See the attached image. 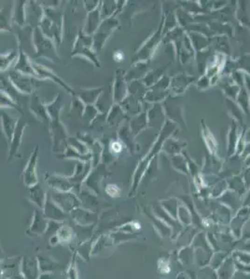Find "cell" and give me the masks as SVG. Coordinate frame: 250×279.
<instances>
[{"label":"cell","mask_w":250,"mask_h":279,"mask_svg":"<svg viewBox=\"0 0 250 279\" xmlns=\"http://www.w3.org/2000/svg\"><path fill=\"white\" fill-rule=\"evenodd\" d=\"M192 244L194 251L195 263L201 268L210 265L215 251L208 241L207 235L204 232L198 233Z\"/></svg>","instance_id":"cell-1"},{"label":"cell","mask_w":250,"mask_h":279,"mask_svg":"<svg viewBox=\"0 0 250 279\" xmlns=\"http://www.w3.org/2000/svg\"><path fill=\"white\" fill-rule=\"evenodd\" d=\"M250 209L244 206L232 218L229 228L236 240H240L243 237L245 225L250 221Z\"/></svg>","instance_id":"cell-2"},{"label":"cell","mask_w":250,"mask_h":279,"mask_svg":"<svg viewBox=\"0 0 250 279\" xmlns=\"http://www.w3.org/2000/svg\"><path fill=\"white\" fill-rule=\"evenodd\" d=\"M117 25H118V21L113 18L107 19L103 21L93 37V49L101 50V48L103 47L107 37L111 35V33L114 31Z\"/></svg>","instance_id":"cell-3"},{"label":"cell","mask_w":250,"mask_h":279,"mask_svg":"<svg viewBox=\"0 0 250 279\" xmlns=\"http://www.w3.org/2000/svg\"><path fill=\"white\" fill-rule=\"evenodd\" d=\"M34 41L36 45V56L37 57H49L52 58L54 61V45L51 43L50 40L46 38L43 35L42 31H40L38 28H36L34 32Z\"/></svg>","instance_id":"cell-4"},{"label":"cell","mask_w":250,"mask_h":279,"mask_svg":"<svg viewBox=\"0 0 250 279\" xmlns=\"http://www.w3.org/2000/svg\"><path fill=\"white\" fill-rule=\"evenodd\" d=\"M233 216V211L228 207L220 202L219 205H217L214 209H212V214L210 217L216 224L222 226H229Z\"/></svg>","instance_id":"cell-5"},{"label":"cell","mask_w":250,"mask_h":279,"mask_svg":"<svg viewBox=\"0 0 250 279\" xmlns=\"http://www.w3.org/2000/svg\"><path fill=\"white\" fill-rule=\"evenodd\" d=\"M242 197L243 196H241L239 194L228 189L220 198H218V200H219V202L228 207L235 215L236 212L243 207Z\"/></svg>","instance_id":"cell-6"},{"label":"cell","mask_w":250,"mask_h":279,"mask_svg":"<svg viewBox=\"0 0 250 279\" xmlns=\"http://www.w3.org/2000/svg\"><path fill=\"white\" fill-rule=\"evenodd\" d=\"M37 151H38V147H36L35 149L34 153L31 155L28 163H27L26 167H24V170H23V181L27 186H30V187L35 186L37 183V177H36V172Z\"/></svg>","instance_id":"cell-7"},{"label":"cell","mask_w":250,"mask_h":279,"mask_svg":"<svg viewBox=\"0 0 250 279\" xmlns=\"http://www.w3.org/2000/svg\"><path fill=\"white\" fill-rule=\"evenodd\" d=\"M10 80L15 87L22 93H31L35 89V80L30 77H23L17 72L10 73Z\"/></svg>","instance_id":"cell-8"},{"label":"cell","mask_w":250,"mask_h":279,"mask_svg":"<svg viewBox=\"0 0 250 279\" xmlns=\"http://www.w3.org/2000/svg\"><path fill=\"white\" fill-rule=\"evenodd\" d=\"M53 200L57 203L60 208L64 210V212H68L73 209H75L79 204L78 198L71 193H60V194H53Z\"/></svg>","instance_id":"cell-9"},{"label":"cell","mask_w":250,"mask_h":279,"mask_svg":"<svg viewBox=\"0 0 250 279\" xmlns=\"http://www.w3.org/2000/svg\"><path fill=\"white\" fill-rule=\"evenodd\" d=\"M38 260L33 258L23 259L21 265V272L24 279H38L39 278Z\"/></svg>","instance_id":"cell-10"},{"label":"cell","mask_w":250,"mask_h":279,"mask_svg":"<svg viewBox=\"0 0 250 279\" xmlns=\"http://www.w3.org/2000/svg\"><path fill=\"white\" fill-rule=\"evenodd\" d=\"M92 39L89 38L86 35H82L81 34L79 35V39L76 43V48H75V52H73V54H80V55H84L88 58H90L93 62L98 63V62L95 60V57L93 53V51L91 50L92 47Z\"/></svg>","instance_id":"cell-11"},{"label":"cell","mask_w":250,"mask_h":279,"mask_svg":"<svg viewBox=\"0 0 250 279\" xmlns=\"http://www.w3.org/2000/svg\"><path fill=\"white\" fill-rule=\"evenodd\" d=\"M219 279H232L236 272V261L231 254L217 270Z\"/></svg>","instance_id":"cell-12"},{"label":"cell","mask_w":250,"mask_h":279,"mask_svg":"<svg viewBox=\"0 0 250 279\" xmlns=\"http://www.w3.org/2000/svg\"><path fill=\"white\" fill-rule=\"evenodd\" d=\"M45 215L50 220L61 221L64 219V211L49 198L45 203Z\"/></svg>","instance_id":"cell-13"},{"label":"cell","mask_w":250,"mask_h":279,"mask_svg":"<svg viewBox=\"0 0 250 279\" xmlns=\"http://www.w3.org/2000/svg\"><path fill=\"white\" fill-rule=\"evenodd\" d=\"M227 183H228L229 190L236 192L241 196H244V195L247 194L249 191V189L246 185V182L244 181L243 176H240V175L233 176L227 180Z\"/></svg>","instance_id":"cell-14"},{"label":"cell","mask_w":250,"mask_h":279,"mask_svg":"<svg viewBox=\"0 0 250 279\" xmlns=\"http://www.w3.org/2000/svg\"><path fill=\"white\" fill-rule=\"evenodd\" d=\"M15 70L18 71V72H21L23 74L32 75V76H35V77H39L37 72H36V70L33 68L32 64L29 63L27 57L22 51L20 52V57H19L18 63L16 64V66H15Z\"/></svg>","instance_id":"cell-15"},{"label":"cell","mask_w":250,"mask_h":279,"mask_svg":"<svg viewBox=\"0 0 250 279\" xmlns=\"http://www.w3.org/2000/svg\"><path fill=\"white\" fill-rule=\"evenodd\" d=\"M193 82L192 77H187L184 75H179L178 77H175L172 81V90L176 93H181L186 90L187 87Z\"/></svg>","instance_id":"cell-16"},{"label":"cell","mask_w":250,"mask_h":279,"mask_svg":"<svg viewBox=\"0 0 250 279\" xmlns=\"http://www.w3.org/2000/svg\"><path fill=\"white\" fill-rule=\"evenodd\" d=\"M47 228H48V222L37 211H36L30 230L33 234L38 235V234H43L47 230Z\"/></svg>","instance_id":"cell-17"},{"label":"cell","mask_w":250,"mask_h":279,"mask_svg":"<svg viewBox=\"0 0 250 279\" xmlns=\"http://www.w3.org/2000/svg\"><path fill=\"white\" fill-rule=\"evenodd\" d=\"M99 11H100V9H99V7H97L95 10L92 11L89 15L85 29L87 35L92 34L97 29V25L99 23V18H100V12Z\"/></svg>","instance_id":"cell-18"},{"label":"cell","mask_w":250,"mask_h":279,"mask_svg":"<svg viewBox=\"0 0 250 279\" xmlns=\"http://www.w3.org/2000/svg\"><path fill=\"white\" fill-rule=\"evenodd\" d=\"M24 127H25V124L23 122L20 121L18 124H17V127L15 129L14 132V138L12 140V143H11V148H10V157L14 154L18 148L20 146V143H21V137L22 136V133H23V130H24Z\"/></svg>","instance_id":"cell-19"},{"label":"cell","mask_w":250,"mask_h":279,"mask_svg":"<svg viewBox=\"0 0 250 279\" xmlns=\"http://www.w3.org/2000/svg\"><path fill=\"white\" fill-rule=\"evenodd\" d=\"M126 94L125 91V83L123 80V77L117 74V79L115 82L114 86V99L116 102H122V99L124 98Z\"/></svg>","instance_id":"cell-20"},{"label":"cell","mask_w":250,"mask_h":279,"mask_svg":"<svg viewBox=\"0 0 250 279\" xmlns=\"http://www.w3.org/2000/svg\"><path fill=\"white\" fill-rule=\"evenodd\" d=\"M49 183L53 187V188L62 191V192H65L68 191L69 189L72 188V182H70L67 180H65L62 177H51L49 180Z\"/></svg>","instance_id":"cell-21"},{"label":"cell","mask_w":250,"mask_h":279,"mask_svg":"<svg viewBox=\"0 0 250 279\" xmlns=\"http://www.w3.org/2000/svg\"><path fill=\"white\" fill-rule=\"evenodd\" d=\"M45 196H46V194L45 192L43 191L42 188L40 185H35L31 188V197H32V200L33 202L36 203V205L40 208V209H43L44 208V203H46L45 201Z\"/></svg>","instance_id":"cell-22"},{"label":"cell","mask_w":250,"mask_h":279,"mask_svg":"<svg viewBox=\"0 0 250 279\" xmlns=\"http://www.w3.org/2000/svg\"><path fill=\"white\" fill-rule=\"evenodd\" d=\"M38 265H39V269L41 272L47 273L51 272L53 270H55L58 267V264L53 261L52 259L47 256V257H38Z\"/></svg>","instance_id":"cell-23"},{"label":"cell","mask_w":250,"mask_h":279,"mask_svg":"<svg viewBox=\"0 0 250 279\" xmlns=\"http://www.w3.org/2000/svg\"><path fill=\"white\" fill-rule=\"evenodd\" d=\"M17 120L8 117L5 113H3V126H4V132L7 136V139H11L13 132L17 127Z\"/></svg>","instance_id":"cell-24"},{"label":"cell","mask_w":250,"mask_h":279,"mask_svg":"<svg viewBox=\"0 0 250 279\" xmlns=\"http://www.w3.org/2000/svg\"><path fill=\"white\" fill-rule=\"evenodd\" d=\"M233 252H226V251H215L212 260L210 262V266L213 267L215 270H218L225 260L229 257Z\"/></svg>","instance_id":"cell-25"},{"label":"cell","mask_w":250,"mask_h":279,"mask_svg":"<svg viewBox=\"0 0 250 279\" xmlns=\"http://www.w3.org/2000/svg\"><path fill=\"white\" fill-rule=\"evenodd\" d=\"M197 279H219L218 272L210 265L202 267L197 274Z\"/></svg>","instance_id":"cell-26"},{"label":"cell","mask_w":250,"mask_h":279,"mask_svg":"<svg viewBox=\"0 0 250 279\" xmlns=\"http://www.w3.org/2000/svg\"><path fill=\"white\" fill-rule=\"evenodd\" d=\"M232 255L236 261L242 263L244 265H250V253L249 252L236 250V251H233Z\"/></svg>","instance_id":"cell-27"},{"label":"cell","mask_w":250,"mask_h":279,"mask_svg":"<svg viewBox=\"0 0 250 279\" xmlns=\"http://www.w3.org/2000/svg\"><path fill=\"white\" fill-rule=\"evenodd\" d=\"M178 214H179V218H180V221L182 222L183 224L189 225V224H191L192 222H193V216L190 213V210L187 209V208H184V207L179 208V213Z\"/></svg>","instance_id":"cell-28"},{"label":"cell","mask_w":250,"mask_h":279,"mask_svg":"<svg viewBox=\"0 0 250 279\" xmlns=\"http://www.w3.org/2000/svg\"><path fill=\"white\" fill-rule=\"evenodd\" d=\"M236 140H237V128L236 124L233 125L231 133L229 134V154H232L235 152L236 146Z\"/></svg>","instance_id":"cell-29"},{"label":"cell","mask_w":250,"mask_h":279,"mask_svg":"<svg viewBox=\"0 0 250 279\" xmlns=\"http://www.w3.org/2000/svg\"><path fill=\"white\" fill-rule=\"evenodd\" d=\"M16 54L15 52H8L7 54H3L1 55V70L7 69V66L12 63V61L14 60Z\"/></svg>","instance_id":"cell-30"},{"label":"cell","mask_w":250,"mask_h":279,"mask_svg":"<svg viewBox=\"0 0 250 279\" xmlns=\"http://www.w3.org/2000/svg\"><path fill=\"white\" fill-rule=\"evenodd\" d=\"M239 241H242V242L238 243V241H237L235 251L237 250V251H246V252L250 253V238H242Z\"/></svg>","instance_id":"cell-31"},{"label":"cell","mask_w":250,"mask_h":279,"mask_svg":"<svg viewBox=\"0 0 250 279\" xmlns=\"http://www.w3.org/2000/svg\"><path fill=\"white\" fill-rule=\"evenodd\" d=\"M66 275H67V279H79V278H78V270H77L76 263H75V258L72 259L71 264L68 267Z\"/></svg>","instance_id":"cell-32"},{"label":"cell","mask_w":250,"mask_h":279,"mask_svg":"<svg viewBox=\"0 0 250 279\" xmlns=\"http://www.w3.org/2000/svg\"><path fill=\"white\" fill-rule=\"evenodd\" d=\"M70 237H71L70 232L66 228H61L58 233L57 238H59L60 241H63V242L68 241L70 239Z\"/></svg>","instance_id":"cell-33"},{"label":"cell","mask_w":250,"mask_h":279,"mask_svg":"<svg viewBox=\"0 0 250 279\" xmlns=\"http://www.w3.org/2000/svg\"><path fill=\"white\" fill-rule=\"evenodd\" d=\"M235 261H236V270L237 271L250 274V265H244L242 263L236 261V259H235Z\"/></svg>","instance_id":"cell-34"},{"label":"cell","mask_w":250,"mask_h":279,"mask_svg":"<svg viewBox=\"0 0 250 279\" xmlns=\"http://www.w3.org/2000/svg\"><path fill=\"white\" fill-rule=\"evenodd\" d=\"M232 279H250V274L236 270V274H235V276L233 277Z\"/></svg>","instance_id":"cell-35"},{"label":"cell","mask_w":250,"mask_h":279,"mask_svg":"<svg viewBox=\"0 0 250 279\" xmlns=\"http://www.w3.org/2000/svg\"><path fill=\"white\" fill-rule=\"evenodd\" d=\"M243 179L245 182H246V185L248 189L250 190V167L247 168V170L244 172Z\"/></svg>","instance_id":"cell-36"},{"label":"cell","mask_w":250,"mask_h":279,"mask_svg":"<svg viewBox=\"0 0 250 279\" xmlns=\"http://www.w3.org/2000/svg\"><path fill=\"white\" fill-rule=\"evenodd\" d=\"M243 206L244 207H248L250 209V189L248 191L247 195L245 196L243 200Z\"/></svg>","instance_id":"cell-37"},{"label":"cell","mask_w":250,"mask_h":279,"mask_svg":"<svg viewBox=\"0 0 250 279\" xmlns=\"http://www.w3.org/2000/svg\"><path fill=\"white\" fill-rule=\"evenodd\" d=\"M114 60L117 62H120V61L123 60V53L121 51H116L114 54Z\"/></svg>","instance_id":"cell-38"},{"label":"cell","mask_w":250,"mask_h":279,"mask_svg":"<svg viewBox=\"0 0 250 279\" xmlns=\"http://www.w3.org/2000/svg\"><path fill=\"white\" fill-rule=\"evenodd\" d=\"M177 279H190V277H188V276H186L185 274H183V273H182V274H179V276H178V278H177Z\"/></svg>","instance_id":"cell-39"},{"label":"cell","mask_w":250,"mask_h":279,"mask_svg":"<svg viewBox=\"0 0 250 279\" xmlns=\"http://www.w3.org/2000/svg\"><path fill=\"white\" fill-rule=\"evenodd\" d=\"M190 279H197V277H196V274L193 272H190V275H189Z\"/></svg>","instance_id":"cell-40"},{"label":"cell","mask_w":250,"mask_h":279,"mask_svg":"<svg viewBox=\"0 0 250 279\" xmlns=\"http://www.w3.org/2000/svg\"><path fill=\"white\" fill-rule=\"evenodd\" d=\"M250 233H247V234H244L243 237L242 238H250ZM241 238V239H242Z\"/></svg>","instance_id":"cell-41"}]
</instances>
